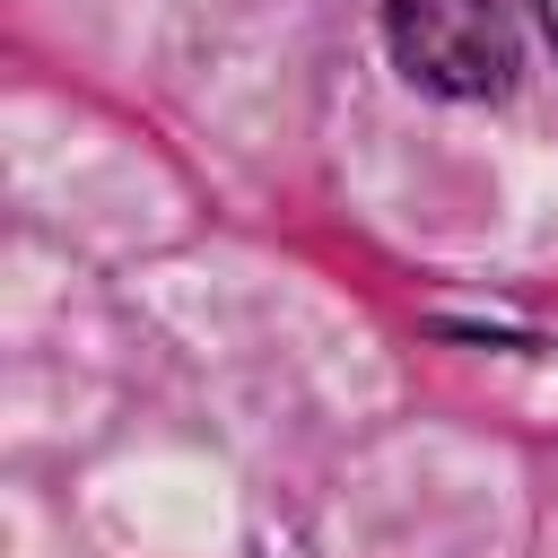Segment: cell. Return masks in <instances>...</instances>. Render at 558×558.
Wrapping results in <instances>:
<instances>
[{
    "mask_svg": "<svg viewBox=\"0 0 558 558\" xmlns=\"http://www.w3.org/2000/svg\"><path fill=\"white\" fill-rule=\"evenodd\" d=\"M541 26H549V44H558V0H541Z\"/></svg>",
    "mask_w": 558,
    "mask_h": 558,
    "instance_id": "cell-2",
    "label": "cell"
},
{
    "mask_svg": "<svg viewBox=\"0 0 558 558\" xmlns=\"http://www.w3.org/2000/svg\"><path fill=\"white\" fill-rule=\"evenodd\" d=\"M384 35L427 96H497L514 70L506 0H384Z\"/></svg>",
    "mask_w": 558,
    "mask_h": 558,
    "instance_id": "cell-1",
    "label": "cell"
}]
</instances>
